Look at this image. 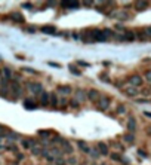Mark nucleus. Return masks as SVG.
I'll return each mask as SVG.
<instances>
[{
	"label": "nucleus",
	"mask_w": 151,
	"mask_h": 165,
	"mask_svg": "<svg viewBox=\"0 0 151 165\" xmlns=\"http://www.w3.org/2000/svg\"><path fill=\"white\" fill-rule=\"evenodd\" d=\"M142 95H150V89H142Z\"/></svg>",
	"instance_id": "8fccbe9b"
},
{
	"label": "nucleus",
	"mask_w": 151,
	"mask_h": 165,
	"mask_svg": "<svg viewBox=\"0 0 151 165\" xmlns=\"http://www.w3.org/2000/svg\"><path fill=\"white\" fill-rule=\"evenodd\" d=\"M6 150H9V152H13V153H18V147L13 144V143H9L8 146H6Z\"/></svg>",
	"instance_id": "cd10ccee"
},
{
	"label": "nucleus",
	"mask_w": 151,
	"mask_h": 165,
	"mask_svg": "<svg viewBox=\"0 0 151 165\" xmlns=\"http://www.w3.org/2000/svg\"><path fill=\"white\" fill-rule=\"evenodd\" d=\"M148 134H151V125H150V128H148Z\"/></svg>",
	"instance_id": "5fc2aeb1"
},
{
	"label": "nucleus",
	"mask_w": 151,
	"mask_h": 165,
	"mask_svg": "<svg viewBox=\"0 0 151 165\" xmlns=\"http://www.w3.org/2000/svg\"><path fill=\"white\" fill-rule=\"evenodd\" d=\"M124 94H126V95H128V97H136V95H138V94H139V91H138V89H136V88H132V86H129V88H126V89H124Z\"/></svg>",
	"instance_id": "aec40b11"
},
{
	"label": "nucleus",
	"mask_w": 151,
	"mask_h": 165,
	"mask_svg": "<svg viewBox=\"0 0 151 165\" xmlns=\"http://www.w3.org/2000/svg\"><path fill=\"white\" fill-rule=\"evenodd\" d=\"M48 64H49V66H52V67H55V68H59V67H61V66H59V64H56V63H52V61H49V63H48Z\"/></svg>",
	"instance_id": "09e8293b"
},
{
	"label": "nucleus",
	"mask_w": 151,
	"mask_h": 165,
	"mask_svg": "<svg viewBox=\"0 0 151 165\" xmlns=\"http://www.w3.org/2000/svg\"><path fill=\"white\" fill-rule=\"evenodd\" d=\"M61 150H62V153H67V155H71V153L74 152V150H73V146L70 144V141L64 140V138L61 140Z\"/></svg>",
	"instance_id": "6e6552de"
},
{
	"label": "nucleus",
	"mask_w": 151,
	"mask_h": 165,
	"mask_svg": "<svg viewBox=\"0 0 151 165\" xmlns=\"http://www.w3.org/2000/svg\"><path fill=\"white\" fill-rule=\"evenodd\" d=\"M138 155H139V156H142V158H147V156H148V153H145L142 149H139V150H138Z\"/></svg>",
	"instance_id": "a18cd8bd"
},
{
	"label": "nucleus",
	"mask_w": 151,
	"mask_h": 165,
	"mask_svg": "<svg viewBox=\"0 0 151 165\" xmlns=\"http://www.w3.org/2000/svg\"><path fill=\"white\" fill-rule=\"evenodd\" d=\"M23 8H25V9H33V5H31V3H23Z\"/></svg>",
	"instance_id": "49530a36"
},
{
	"label": "nucleus",
	"mask_w": 151,
	"mask_h": 165,
	"mask_svg": "<svg viewBox=\"0 0 151 165\" xmlns=\"http://www.w3.org/2000/svg\"><path fill=\"white\" fill-rule=\"evenodd\" d=\"M90 156H92V158H95V159H98V158H99L101 155H99V152H98V150H96V149H90Z\"/></svg>",
	"instance_id": "473e14b6"
},
{
	"label": "nucleus",
	"mask_w": 151,
	"mask_h": 165,
	"mask_svg": "<svg viewBox=\"0 0 151 165\" xmlns=\"http://www.w3.org/2000/svg\"><path fill=\"white\" fill-rule=\"evenodd\" d=\"M83 5L84 6H90V5H93V3H92V2H83Z\"/></svg>",
	"instance_id": "864d4df0"
},
{
	"label": "nucleus",
	"mask_w": 151,
	"mask_h": 165,
	"mask_svg": "<svg viewBox=\"0 0 151 165\" xmlns=\"http://www.w3.org/2000/svg\"><path fill=\"white\" fill-rule=\"evenodd\" d=\"M101 165H105V164H101Z\"/></svg>",
	"instance_id": "4d7b16f0"
},
{
	"label": "nucleus",
	"mask_w": 151,
	"mask_h": 165,
	"mask_svg": "<svg viewBox=\"0 0 151 165\" xmlns=\"http://www.w3.org/2000/svg\"><path fill=\"white\" fill-rule=\"evenodd\" d=\"M39 136L45 137V140H46V138H48V137L50 136V131H45V130H40V131H39Z\"/></svg>",
	"instance_id": "e433bc0d"
},
{
	"label": "nucleus",
	"mask_w": 151,
	"mask_h": 165,
	"mask_svg": "<svg viewBox=\"0 0 151 165\" xmlns=\"http://www.w3.org/2000/svg\"><path fill=\"white\" fill-rule=\"evenodd\" d=\"M0 72H2V77H3V79H6V80H9V82H11L12 76H13V72H12L11 67H2Z\"/></svg>",
	"instance_id": "ddd939ff"
},
{
	"label": "nucleus",
	"mask_w": 151,
	"mask_h": 165,
	"mask_svg": "<svg viewBox=\"0 0 151 165\" xmlns=\"http://www.w3.org/2000/svg\"><path fill=\"white\" fill-rule=\"evenodd\" d=\"M49 153H50V156L53 158V159H56V158H62V150H61V147H52L49 150Z\"/></svg>",
	"instance_id": "f3484780"
},
{
	"label": "nucleus",
	"mask_w": 151,
	"mask_h": 165,
	"mask_svg": "<svg viewBox=\"0 0 151 165\" xmlns=\"http://www.w3.org/2000/svg\"><path fill=\"white\" fill-rule=\"evenodd\" d=\"M77 64H78V66H84V67H89V66H90L89 63H86V61H82V60H78Z\"/></svg>",
	"instance_id": "c03bdc74"
},
{
	"label": "nucleus",
	"mask_w": 151,
	"mask_h": 165,
	"mask_svg": "<svg viewBox=\"0 0 151 165\" xmlns=\"http://www.w3.org/2000/svg\"><path fill=\"white\" fill-rule=\"evenodd\" d=\"M144 116H145V118H150V119H151V112H144Z\"/></svg>",
	"instance_id": "3c124183"
},
{
	"label": "nucleus",
	"mask_w": 151,
	"mask_h": 165,
	"mask_svg": "<svg viewBox=\"0 0 151 165\" xmlns=\"http://www.w3.org/2000/svg\"><path fill=\"white\" fill-rule=\"evenodd\" d=\"M110 103H111V98L108 97V95H101L99 100L96 101V107L101 112H105L107 109L110 107Z\"/></svg>",
	"instance_id": "7ed1b4c3"
},
{
	"label": "nucleus",
	"mask_w": 151,
	"mask_h": 165,
	"mask_svg": "<svg viewBox=\"0 0 151 165\" xmlns=\"http://www.w3.org/2000/svg\"><path fill=\"white\" fill-rule=\"evenodd\" d=\"M116 112H117V114H124V113H126V107H124L123 104H118Z\"/></svg>",
	"instance_id": "2f4dec72"
},
{
	"label": "nucleus",
	"mask_w": 151,
	"mask_h": 165,
	"mask_svg": "<svg viewBox=\"0 0 151 165\" xmlns=\"http://www.w3.org/2000/svg\"><path fill=\"white\" fill-rule=\"evenodd\" d=\"M90 36H92V40H98V42H105V40H108L105 37V34L102 33V30H92V31H90Z\"/></svg>",
	"instance_id": "39448f33"
},
{
	"label": "nucleus",
	"mask_w": 151,
	"mask_h": 165,
	"mask_svg": "<svg viewBox=\"0 0 151 165\" xmlns=\"http://www.w3.org/2000/svg\"><path fill=\"white\" fill-rule=\"evenodd\" d=\"M96 150H98V152H99V155H102V156H108V155H110L108 146H107L104 141H99L98 144H96Z\"/></svg>",
	"instance_id": "9d476101"
},
{
	"label": "nucleus",
	"mask_w": 151,
	"mask_h": 165,
	"mask_svg": "<svg viewBox=\"0 0 151 165\" xmlns=\"http://www.w3.org/2000/svg\"><path fill=\"white\" fill-rule=\"evenodd\" d=\"M42 150H43V149L39 147V146H33V147H30V152H31V155H34V156H39V155L42 153Z\"/></svg>",
	"instance_id": "393cba45"
},
{
	"label": "nucleus",
	"mask_w": 151,
	"mask_h": 165,
	"mask_svg": "<svg viewBox=\"0 0 151 165\" xmlns=\"http://www.w3.org/2000/svg\"><path fill=\"white\" fill-rule=\"evenodd\" d=\"M110 158H111L113 161H116V162H122V159H123V158H122L118 153H111V155H110Z\"/></svg>",
	"instance_id": "7c9ffc66"
},
{
	"label": "nucleus",
	"mask_w": 151,
	"mask_h": 165,
	"mask_svg": "<svg viewBox=\"0 0 151 165\" xmlns=\"http://www.w3.org/2000/svg\"><path fill=\"white\" fill-rule=\"evenodd\" d=\"M25 86H27L28 91L31 92V94H34V95H40L42 92L45 91V89H43V85L39 83V82H28Z\"/></svg>",
	"instance_id": "f03ea898"
},
{
	"label": "nucleus",
	"mask_w": 151,
	"mask_h": 165,
	"mask_svg": "<svg viewBox=\"0 0 151 165\" xmlns=\"http://www.w3.org/2000/svg\"><path fill=\"white\" fill-rule=\"evenodd\" d=\"M49 106H50L52 109H56V107H58V95H56L55 92L49 94Z\"/></svg>",
	"instance_id": "a211bd4d"
},
{
	"label": "nucleus",
	"mask_w": 151,
	"mask_h": 165,
	"mask_svg": "<svg viewBox=\"0 0 151 165\" xmlns=\"http://www.w3.org/2000/svg\"><path fill=\"white\" fill-rule=\"evenodd\" d=\"M65 164H68V165H76V164H77V159H76L74 156H71V158H68V159L65 161Z\"/></svg>",
	"instance_id": "c9c22d12"
},
{
	"label": "nucleus",
	"mask_w": 151,
	"mask_h": 165,
	"mask_svg": "<svg viewBox=\"0 0 151 165\" xmlns=\"http://www.w3.org/2000/svg\"><path fill=\"white\" fill-rule=\"evenodd\" d=\"M68 106H70V107H73V109H78L80 107V104H78L77 101H76V100H70V101H68Z\"/></svg>",
	"instance_id": "72a5a7b5"
},
{
	"label": "nucleus",
	"mask_w": 151,
	"mask_h": 165,
	"mask_svg": "<svg viewBox=\"0 0 151 165\" xmlns=\"http://www.w3.org/2000/svg\"><path fill=\"white\" fill-rule=\"evenodd\" d=\"M56 91H58V94H61V95H70L73 92V88L70 85H58Z\"/></svg>",
	"instance_id": "9b49d317"
},
{
	"label": "nucleus",
	"mask_w": 151,
	"mask_h": 165,
	"mask_svg": "<svg viewBox=\"0 0 151 165\" xmlns=\"http://www.w3.org/2000/svg\"><path fill=\"white\" fill-rule=\"evenodd\" d=\"M17 158L18 159H24V155L23 153H17Z\"/></svg>",
	"instance_id": "603ef678"
},
{
	"label": "nucleus",
	"mask_w": 151,
	"mask_h": 165,
	"mask_svg": "<svg viewBox=\"0 0 151 165\" xmlns=\"http://www.w3.org/2000/svg\"><path fill=\"white\" fill-rule=\"evenodd\" d=\"M53 162H55V165H65V161L62 159V158H56Z\"/></svg>",
	"instance_id": "a19ab883"
},
{
	"label": "nucleus",
	"mask_w": 151,
	"mask_h": 165,
	"mask_svg": "<svg viewBox=\"0 0 151 165\" xmlns=\"http://www.w3.org/2000/svg\"><path fill=\"white\" fill-rule=\"evenodd\" d=\"M99 77H101V80H102V82H110V79H108V74H107V73H101Z\"/></svg>",
	"instance_id": "ea45409f"
},
{
	"label": "nucleus",
	"mask_w": 151,
	"mask_h": 165,
	"mask_svg": "<svg viewBox=\"0 0 151 165\" xmlns=\"http://www.w3.org/2000/svg\"><path fill=\"white\" fill-rule=\"evenodd\" d=\"M123 140L126 143H129V144H132V143H135V136L133 134H130V132H128V134H124L123 136Z\"/></svg>",
	"instance_id": "b1692460"
},
{
	"label": "nucleus",
	"mask_w": 151,
	"mask_h": 165,
	"mask_svg": "<svg viewBox=\"0 0 151 165\" xmlns=\"http://www.w3.org/2000/svg\"><path fill=\"white\" fill-rule=\"evenodd\" d=\"M2 149H5V146H2V144H0V150H2Z\"/></svg>",
	"instance_id": "6e6d98bb"
},
{
	"label": "nucleus",
	"mask_w": 151,
	"mask_h": 165,
	"mask_svg": "<svg viewBox=\"0 0 151 165\" xmlns=\"http://www.w3.org/2000/svg\"><path fill=\"white\" fill-rule=\"evenodd\" d=\"M42 156H43V158H46V159L48 161H50V162H52V161H55L53 159V158H52V156H50V153H49V150H46V149H43V150H42Z\"/></svg>",
	"instance_id": "bb28decb"
},
{
	"label": "nucleus",
	"mask_w": 151,
	"mask_h": 165,
	"mask_svg": "<svg viewBox=\"0 0 151 165\" xmlns=\"http://www.w3.org/2000/svg\"><path fill=\"white\" fill-rule=\"evenodd\" d=\"M6 136H8V130L3 125H0V138H5Z\"/></svg>",
	"instance_id": "f704fd0d"
},
{
	"label": "nucleus",
	"mask_w": 151,
	"mask_h": 165,
	"mask_svg": "<svg viewBox=\"0 0 151 165\" xmlns=\"http://www.w3.org/2000/svg\"><path fill=\"white\" fill-rule=\"evenodd\" d=\"M40 30H42L45 34H56V31H58L55 25H43Z\"/></svg>",
	"instance_id": "6ab92c4d"
},
{
	"label": "nucleus",
	"mask_w": 151,
	"mask_h": 165,
	"mask_svg": "<svg viewBox=\"0 0 151 165\" xmlns=\"http://www.w3.org/2000/svg\"><path fill=\"white\" fill-rule=\"evenodd\" d=\"M144 33H145V36H147V39L148 37H151V25H148V27H145V29L142 30Z\"/></svg>",
	"instance_id": "4c0bfd02"
},
{
	"label": "nucleus",
	"mask_w": 151,
	"mask_h": 165,
	"mask_svg": "<svg viewBox=\"0 0 151 165\" xmlns=\"http://www.w3.org/2000/svg\"><path fill=\"white\" fill-rule=\"evenodd\" d=\"M23 147H25V149H30L31 147V144H30V140H23Z\"/></svg>",
	"instance_id": "79ce46f5"
},
{
	"label": "nucleus",
	"mask_w": 151,
	"mask_h": 165,
	"mask_svg": "<svg viewBox=\"0 0 151 165\" xmlns=\"http://www.w3.org/2000/svg\"><path fill=\"white\" fill-rule=\"evenodd\" d=\"M136 103H138V104H144V103H148V100H144V98H138V100H136Z\"/></svg>",
	"instance_id": "de8ad7c7"
},
{
	"label": "nucleus",
	"mask_w": 151,
	"mask_h": 165,
	"mask_svg": "<svg viewBox=\"0 0 151 165\" xmlns=\"http://www.w3.org/2000/svg\"><path fill=\"white\" fill-rule=\"evenodd\" d=\"M39 103L42 107H48L49 106V92L48 91H43L42 94L39 95Z\"/></svg>",
	"instance_id": "1a4fd4ad"
},
{
	"label": "nucleus",
	"mask_w": 151,
	"mask_h": 165,
	"mask_svg": "<svg viewBox=\"0 0 151 165\" xmlns=\"http://www.w3.org/2000/svg\"><path fill=\"white\" fill-rule=\"evenodd\" d=\"M21 70H23V72H25V73H30V74H39V72H37V70H33V68H30V67H23Z\"/></svg>",
	"instance_id": "c756f323"
},
{
	"label": "nucleus",
	"mask_w": 151,
	"mask_h": 165,
	"mask_svg": "<svg viewBox=\"0 0 151 165\" xmlns=\"http://www.w3.org/2000/svg\"><path fill=\"white\" fill-rule=\"evenodd\" d=\"M9 92H11V95L13 100H18V98L23 95V86L17 83V82H9Z\"/></svg>",
	"instance_id": "f257e3e1"
},
{
	"label": "nucleus",
	"mask_w": 151,
	"mask_h": 165,
	"mask_svg": "<svg viewBox=\"0 0 151 165\" xmlns=\"http://www.w3.org/2000/svg\"><path fill=\"white\" fill-rule=\"evenodd\" d=\"M78 147L82 149V152H83V153H89V152H90V147L86 144V141H78Z\"/></svg>",
	"instance_id": "5701e85b"
},
{
	"label": "nucleus",
	"mask_w": 151,
	"mask_h": 165,
	"mask_svg": "<svg viewBox=\"0 0 151 165\" xmlns=\"http://www.w3.org/2000/svg\"><path fill=\"white\" fill-rule=\"evenodd\" d=\"M6 138H8V141H9V143H13V141H17L18 138H21V137H19V134H17V132L8 131V136H6Z\"/></svg>",
	"instance_id": "412c9836"
},
{
	"label": "nucleus",
	"mask_w": 151,
	"mask_h": 165,
	"mask_svg": "<svg viewBox=\"0 0 151 165\" xmlns=\"http://www.w3.org/2000/svg\"><path fill=\"white\" fill-rule=\"evenodd\" d=\"M9 18H11L12 21H15V23H24L25 21V18H24V15L21 12H11Z\"/></svg>",
	"instance_id": "4468645a"
},
{
	"label": "nucleus",
	"mask_w": 151,
	"mask_h": 165,
	"mask_svg": "<svg viewBox=\"0 0 151 165\" xmlns=\"http://www.w3.org/2000/svg\"><path fill=\"white\" fill-rule=\"evenodd\" d=\"M74 92V100L80 104V103H84L86 100H88V97H86V91H83V89H76Z\"/></svg>",
	"instance_id": "423d86ee"
},
{
	"label": "nucleus",
	"mask_w": 151,
	"mask_h": 165,
	"mask_svg": "<svg viewBox=\"0 0 151 165\" xmlns=\"http://www.w3.org/2000/svg\"><path fill=\"white\" fill-rule=\"evenodd\" d=\"M116 17L120 18L122 21H126V19H129V15L126 13V12H120V13H116Z\"/></svg>",
	"instance_id": "c85d7f7f"
},
{
	"label": "nucleus",
	"mask_w": 151,
	"mask_h": 165,
	"mask_svg": "<svg viewBox=\"0 0 151 165\" xmlns=\"http://www.w3.org/2000/svg\"><path fill=\"white\" fill-rule=\"evenodd\" d=\"M148 2H136L135 3V8H136V11H144V9H147L148 8Z\"/></svg>",
	"instance_id": "4be33fe9"
},
{
	"label": "nucleus",
	"mask_w": 151,
	"mask_h": 165,
	"mask_svg": "<svg viewBox=\"0 0 151 165\" xmlns=\"http://www.w3.org/2000/svg\"><path fill=\"white\" fill-rule=\"evenodd\" d=\"M61 6L65 8V9H78V8H80V3H78V2H74V0H70V2H61Z\"/></svg>",
	"instance_id": "f8f14e48"
},
{
	"label": "nucleus",
	"mask_w": 151,
	"mask_h": 165,
	"mask_svg": "<svg viewBox=\"0 0 151 165\" xmlns=\"http://www.w3.org/2000/svg\"><path fill=\"white\" fill-rule=\"evenodd\" d=\"M128 82H129V85L132 86V88H139V86H142V83H144V79L141 77L139 74H132L130 77L128 79Z\"/></svg>",
	"instance_id": "20e7f679"
},
{
	"label": "nucleus",
	"mask_w": 151,
	"mask_h": 165,
	"mask_svg": "<svg viewBox=\"0 0 151 165\" xmlns=\"http://www.w3.org/2000/svg\"><path fill=\"white\" fill-rule=\"evenodd\" d=\"M68 70H70V72H71L74 76H82V72H80V70H77V68H76V66H73V64H70V66H68Z\"/></svg>",
	"instance_id": "a878e982"
},
{
	"label": "nucleus",
	"mask_w": 151,
	"mask_h": 165,
	"mask_svg": "<svg viewBox=\"0 0 151 165\" xmlns=\"http://www.w3.org/2000/svg\"><path fill=\"white\" fill-rule=\"evenodd\" d=\"M128 130L130 134H133L135 131H136V120H135L133 116H129L128 119Z\"/></svg>",
	"instance_id": "dca6fc26"
},
{
	"label": "nucleus",
	"mask_w": 151,
	"mask_h": 165,
	"mask_svg": "<svg viewBox=\"0 0 151 165\" xmlns=\"http://www.w3.org/2000/svg\"><path fill=\"white\" fill-rule=\"evenodd\" d=\"M25 30H27L28 33H36V27H34V25H27Z\"/></svg>",
	"instance_id": "37998d69"
},
{
	"label": "nucleus",
	"mask_w": 151,
	"mask_h": 165,
	"mask_svg": "<svg viewBox=\"0 0 151 165\" xmlns=\"http://www.w3.org/2000/svg\"><path fill=\"white\" fill-rule=\"evenodd\" d=\"M86 97H88V100H89V101L96 103L98 100H99L101 94H99V91H98V89H89V91L86 92Z\"/></svg>",
	"instance_id": "0eeeda50"
},
{
	"label": "nucleus",
	"mask_w": 151,
	"mask_h": 165,
	"mask_svg": "<svg viewBox=\"0 0 151 165\" xmlns=\"http://www.w3.org/2000/svg\"><path fill=\"white\" fill-rule=\"evenodd\" d=\"M23 104L27 110H36V109H37V104L34 103L33 98H25V100L23 101Z\"/></svg>",
	"instance_id": "2eb2a0df"
},
{
	"label": "nucleus",
	"mask_w": 151,
	"mask_h": 165,
	"mask_svg": "<svg viewBox=\"0 0 151 165\" xmlns=\"http://www.w3.org/2000/svg\"><path fill=\"white\" fill-rule=\"evenodd\" d=\"M144 77L147 79V82H148V83H151V70H147L145 74H144Z\"/></svg>",
	"instance_id": "58836bf2"
}]
</instances>
